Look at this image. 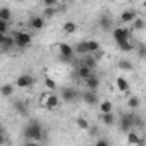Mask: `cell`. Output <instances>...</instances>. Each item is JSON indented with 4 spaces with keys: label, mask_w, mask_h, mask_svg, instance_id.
<instances>
[{
    "label": "cell",
    "mask_w": 146,
    "mask_h": 146,
    "mask_svg": "<svg viewBox=\"0 0 146 146\" xmlns=\"http://www.w3.org/2000/svg\"><path fill=\"white\" fill-rule=\"evenodd\" d=\"M24 137L28 141H33V143L41 141V137H43V127H41V124L36 122V120H31L24 127Z\"/></svg>",
    "instance_id": "obj_1"
},
{
    "label": "cell",
    "mask_w": 146,
    "mask_h": 146,
    "mask_svg": "<svg viewBox=\"0 0 146 146\" xmlns=\"http://www.w3.org/2000/svg\"><path fill=\"white\" fill-rule=\"evenodd\" d=\"M14 41L17 48H28L31 46V35L28 31H12Z\"/></svg>",
    "instance_id": "obj_2"
},
{
    "label": "cell",
    "mask_w": 146,
    "mask_h": 146,
    "mask_svg": "<svg viewBox=\"0 0 146 146\" xmlns=\"http://www.w3.org/2000/svg\"><path fill=\"white\" fill-rule=\"evenodd\" d=\"M43 107L46 110H55L60 107V96H57L55 93H48L45 98H43Z\"/></svg>",
    "instance_id": "obj_3"
},
{
    "label": "cell",
    "mask_w": 146,
    "mask_h": 146,
    "mask_svg": "<svg viewBox=\"0 0 146 146\" xmlns=\"http://www.w3.org/2000/svg\"><path fill=\"white\" fill-rule=\"evenodd\" d=\"M112 36H113V40H115V43H117V41H122V40H129V38H131V31H129L127 28H124V26L113 28V29H112Z\"/></svg>",
    "instance_id": "obj_4"
},
{
    "label": "cell",
    "mask_w": 146,
    "mask_h": 146,
    "mask_svg": "<svg viewBox=\"0 0 146 146\" xmlns=\"http://www.w3.org/2000/svg\"><path fill=\"white\" fill-rule=\"evenodd\" d=\"M33 83H35V78L29 76V74H21V76L16 79V86L21 88V90H28V88H31Z\"/></svg>",
    "instance_id": "obj_5"
},
{
    "label": "cell",
    "mask_w": 146,
    "mask_h": 146,
    "mask_svg": "<svg viewBox=\"0 0 146 146\" xmlns=\"http://www.w3.org/2000/svg\"><path fill=\"white\" fill-rule=\"evenodd\" d=\"M81 100H83L86 105H96V103H98V95H96V91L86 88V91L81 93Z\"/></svg>",
    "instance_id": "obj_6"
},
{
    "label": "cell",
    "mask_w": 146,
    "mask_h": 146,
    "mask_svg": "<svg viewBox=\"0 0 146 146\" xmlns=\"http://www.w3.org/2000/svg\"><path fill=\"white\" fill-rule=\"evenodd\" d=\"M134 115H124L122 119H120V131L122 132H129V131H132V127H134Z\"/></svg>",
    "instance_id": "obj_7"
},
{
    "label": "cell",
    "mask_w": 146,
    "mask_h": 146,
    "mask_svg": "<svg viewBox=\"0 0 146 146\" xmlns=\"http://www.w3.org/2000/svg\"><path fill=\"white\" fill-rule=\"evenodd\" d=\"M16 46V41H14V36H7V35H0V48H2L4 52L11 50Z\"/></svg>",
    "instance_id": "obj_8"
},
{
    "label": "cell",
    "mask_w": 146,
    "mask_h": 146,
    "mask_svg": "<svg viewBox=\"0 0 146 146\" xmlns=\"http://www.w3.org/2000/svg\"><path fill=\"white\" fill-rule=\"evenodd\" d=\"M58 52H60V55H62V58H72V55H74V46L72 45H69V43H60L58 45Z\"/></svg>",
    "instance_id": "obj_9"
},
{
    "label": "cell",
    "mask_w": 146,
    "mask_h": 146,
    "mask_svg": "<svg viewBox=\"0 0 146 146\" xmlns=\"http://www.w3.org/2000/svg\"><path fill=\"white\" fill-rule=\"evenodd\" d=\"M78 98H81V95H79L76 90H70V88H67V90H64V91H62V100H64V102H67V103L76 102Z\"/></svg>",
    "instance_id": "obj_10"
},
{
    "label": "cell",
    "mask_w": 146,
    "mask_h": 146,
    "mask_svg": "<svg viewBox=\"0 0 146 146\" xmlns=\"http://www.w3.org/2000/svg\"><path fill=\"white\" fill-rule=\"evenodd\" d=\"M29 26H31L33 29H36V31L43 29V28H45V17H43V16H35V17H31V19H29Z\"/></svg>",
    "instance_id": "obj_11"
},
{
    "label": "cell",
    "mask_w": 146,
    "mask_h": 146,
    "mask_svg": "<svg viewBox=\"0 0 146 146\" xmlns=\"http://www.w3.org/2000/svg\"><path fill=\"white\" fill-rule=\"evenodd\" d=\"M84 84H86V88H88V90L96 91V90L100 88V78H96L95 74H91L90 78H86V79H84Z\"/></svg>",
    "instance_id": "obj_12"
},
{
    "label": "cell",
    "mask_w": 146,
    "mask_h": 146,
    "mask_svg": "<svg viewBox=\"0 0 146 146\" xmlns=\"http://www.w3.org/2000/svg\"><path fill=\"white\" fill-rule=\"evenodd\" d=\"M115 86H117V90L119 91H122V93H129V90H131V86H129V81L124 78V76H120V78H117L115 79Z\"/></svg>",
    "instance_id": "obj_13"
},
{
    "label": "cell",
    "mask_w": 146,
    "mask_h": 146,
    "mask_svg": "<svg viewBox=\"0 0 146 146\" xmlns=\"http://www.w3.org/2000/svg\"><path fill=\"white\" fill-rule=\"evenodd\" d=\"M136 17H137V14H136L134 11H124V12L120 14V23L129 24V23H134Z\"/></svg>",
    "instance_id": "obj_14"
},
{
    "label": "cell",
    "mask_w": 146,
    "mask_h": 146,
    "mask_svg": "<svg viewBox=\"0 0 146 146\" xmlns=\"http://www.w3.org/2000/svg\"><path fill=\"white\" fill-rule=\"evenodd\" d=\"M93 74V69L91 67H88V65H84V64H79V67H78V76L81 78V79H86V78H90Z\"/></svg>",
    "instance_id": "obj_15"
},
{
    "label": "cell",
    "mask_w": 146,
    "mask_h": 146,
    "mask_svg": "<svg viewBox=\"0 0 146 146\" xmlns=\"http://www.w3.org/2000/svg\"><path fill=\"white\" fill-rule=\"evenodd\" d=\"M100 120L105 125H113L115 124V115H113V112H105V113L100 112Z\"/></svg>",
    "instance_id": "obj_16"
},
{
    "label": "cell",
    "mask_w": 146,
    "mask_h": 146,
    "mask_svg": "<svg viewBox=\"0 0 146 146\" xmlns=\"http://www.w3.org/2000/svg\"><path fill=\"white\" fill-rule=\"evenodd\" d=\"M125 143H127V144H143L144 141L139 137V134H137V132L129 131V132H127V139H125Z\"/></svg>",
    "instance_id": "obj_17"
},
{
    "label": "cell",
    "mask_w": 146,
    "mask_h": 146,
    "mask_svg": "<svg viewBox=\"0 0 146 146\" xmlns=\"http://www.w3.org/2000/svg\"><path fill=\"white\" fill-rule=\"evenodd\" d=\"M74 50H76V53H79V55H90V48H88V41H79L76 46H74Z\"/></svg>",
    "instance_id": "obj_18"
},
{
    "label": "cell",
    "mask_w": 146,
    "mask_h": 146,
    "mask_svg": "<svg viewBox=\"0 0 146 146\" xmlns=\"http://www.w3.org/2000/svg\"><path fill=\"white\" fill-rule=\"evenodd\" d=\"M62 29H64V33H65V35H74V33H76V29H78V26H76V23H74V21H67V23H64Z\"/></svg>",
    "instance_id": "obj_19"
},
{
    "label": "cell",
    "mask_w": 146,
    "mask_h": 146,
    "mask_svg": "<svg viewBox=\"0 0 146 146\" xmlns=\"http://www.w3.org/2000/svg\"><path fill=\"white\" fill-rule=\"evenodd\" d=\"M81 64H84V65L95 69V67H96V57H93L91 53H90V55H84V57L81 58Z\"/></svg>",
    "instance_id": "obj_20"
},
{
    "label": "cell",
    "mask_w": 146,
    "mask_h": 146,
    "mask_svg": "<svg viewBox=\"0 0 146 146\" xmlns=\"http://www.w3.org/2000/svg\"><path fill=\"white\" fill-rule=\"evenodd\" d=\"M139 105H141V98L139 96H129L127 98V107L131 108V110H136V108H139Z\"/></svg>",
    "instance_id": "obj_21"
},
{
    "label": "cell",
    "mask_w": 146,
    "mask_h": 146,
    "mask_svg": "<svg viewBox=\"0 0 146 146\" xmlns=\"http://www.w3.org/2000/svg\"><path fill=\"white\" fill-rule=\"evenodd\" d=\"M98 108H100L102 113H105V112H113V103H112L110 100H103V102H100Z\"/></svg>",
    "instance_id": "obj_22"
},
{
    "label": "cell",
    "mask_w": 146,
    "mask_h": 146,
    "mask_svg": "<svg viewBox=\"0 0 146 146\" xmlns=\"http://www.w3.org/2000/svg\"><path fill=\"white\" fill-rule=\"evenodd\" d=\"M98 26H100L102 29L108 31V29L112 28V19H110L108 16H102V17H100V23H98Z\"/></svg>",
    "instance_id": "obj_23"
},
{
    "label": "cell",
    "mask_w": 146,
    "mask_h": 146,
    "mask_svg": "<svg viewBox=\"0 0 146 146\" xmlns=\"http://www.w3.org/2000/svg\"><path fill=\"white\" fill-rule=\"evenodd\" d=\"M117 45H119V48H120L122 52H131V50L134 48V45L131 43V38H129V40H122V41H117Z\"/></svg>",
    "instance_id": "obj_24"
},
{
    "label": "cell",
    "mask_w": 146,
    "mask_h": 146,
    "mask_svg": "<svg viewBox=\"0 0 146 146\" xmlns=\"http://www.w3.org/2000/svg\"><path fill=\"white\" fill-rule=\"evenodd\" d=\"M76 125H78L81 131H88V129H90V122H88L84 117H78V119H76Z\"/></svg>",
    "instance_id": "obj_25"
},
{
    "label": "cell",
    "mask_w": 146,
    "mask_h": 146,
    "mask_svg": "<svg viewBox=\"0 0 146 146\" xmlns=\"http://www.w3.org/2000/svg\"><path fill=\"white\" fill-rule=\"evenodd\" d=\"M88 48H90V53L100 52V41H96V40H88Z\"/></svg>",
    "instance_id": "obj_26"
},
{
    "label": "cell",
    "mask_w": 146,
    "mask_h": 146,
    "mask_svg": "<svg viewBox=\"0 0 146 146\" xmlns=\"http://www.w3.org/2000/svg\"><path fill=\"white\" fill-rule=\"evenodd\" d=\"M11 17H12V14H11V11L7 7L0 9V19H2V21H11Z\"/></svg>",
    "instance_id": "obj_27"
},
{
    "label": "cell",
    "mask_w": 146,
    "mask_h": 146,
    "mask_svg": "<svg viewBox=\"0 0 146 146\" xmlns=\"http://www.w3.org/2000/svg\"><path fill=\"white\" fill-rule=\"evenodd\" d=\"M119 69H120V70H132L134 65H132L129 60H120V62H119Z\"/></svg>",
    "instance_id": "obj_28"
},
{
    "label": "cell",
    "mask_w": 146,
    "mask_h": 146,
    "mask_svg": "<svg viewBox=\"0 0 146 146\" xmlns=\"http://www.w3.org/2000/svg\"><path fill=\"white\" fill-rule=\"evenodd\" d=\"M12 93H14V86L12 84H4L2 86V95L4 96H11Z\"/></svg>",
    "instance_id": "obj_29"
},
{
    "label": "cell",
    "mask_w": 146,
    "mask_h": 146,
    "mask_svg": "<svg viewBox=\"0 0 146 146\" xmlns=\"http://www.w3.org/2000/svg\"><path fill=\"white\" fill-rule=\"evenodd\" d=\"M7 31H9V21L0 19V35H7Z\"/></svg>",
    "instance_id": "obj_30"
},
{
    "label": "cell",
    "mask_w": 146,
    "mask_h": 146,
    "mask_svg": "<svg viewBox=\"0 0 146 146\" xmlns=\"http://www.w3.org/2000/svg\"><path fill=\"white\" fill-rule=\"evenodd\" d=\"M45 86H46L48 90H55V88H57V83H55L52 78H45Z\"/></svg>",
    "instance_id": "obj_31"
},
{
    "label": "cell",
    "mask_w": 146,
    "mask_h": 146,
    "mask_svg": "<svg viewBox=\"0 0 146 146\" xmlns=\"http://www.w3.org/2000/svg\"><path fill=\"white\" fill-rule=\"evenodd\" d=\"M132 26H134V29H143L144 28V21L141 17H136V21L132 23Z\"/></svg>",
    "instance_id": "obj_32"
},
{
    "label": "cell",
    "mask_w": 146,
    "mask_h": 146,
    "mask_svg": "<svg viewBox=\"0 0 146 146\" xmlns=\"http://www.w3.org/2000/svg\"><path fill=\"white\" fill-rule=\"evenodd\" d=\"M16 110H17L19 113H23V115H26V113H28V108H26V107H24V103H21V102H17V103H16Z\"/></svg>",
    "instance_id": "obj_33"
},
{
    "label": "cell",
    "mask_w": 146,
    "mask_h": 146,
    "mask_svg": "<svg viewBox=\"0 0 146 146\" xmlns=\"http://www.w3.org/2000/svg\"><path fill=\"white\" fill-rule=\"evenodd\" d=\"M43 4H45V7H55L58 4V0H43Z\"/></svg>",
    "instance_id": "obj_34"
},
{
    "label": "cell",
    "mask_w": 146,
    "mask_h": 146,
    "mask_svg": "<svg viewBox=\"0 0 146 146\" xmlns=\"http://www.w3.org/2000/svg\"><path fill=\"white\" fill-rule=\"evenodd\" d=\"M53 12H55V9H53V7H46V11H45V17H52V16H53Z\"/></svg>",
    "instance_id": "obj_35"
},
{
    "label": "cell",
    "mask_w": 146,
    "mask_h": 146,
    "mask_svg": "<svg viewBox=\"0 0 146 146\" xmlns=\"http://www.w3.org/2000/svg\"><path fill=\"white\" fill-rule=\"evenodd\" d=\"M108 141L107 139H96V146H107Z\"/></svg>",
    "instance_id": "obj_36"
},
{
    "label": "cell",
    "mask_w": 146,
    "mask_h": 146,
    "mask_svg": "<svg viewBox=\"0 0 146 146\" xmlns=\"http://www.w3.org/2000/svg\"><path fill=\"white\" fill-rule=\"evenodd\" d=\"M19 2H24V0H19Z\"/></svg>",
    "instance_id": "obj_37"
},
{
    "label": "cell",
    "mask_w": 146,
    "mask_h": 146,
    "mask_svg": "<svg viewBox=\"0 0 146 146\" xmlns=\"http://www.w3.org/2000/svg\"><path fill=\"white\" fill-rule=\"evenodd\" d=\"M112 2H115V0H112Z\"/></svg>",
    "instance_id": "obj_38"
}]
</instances>
